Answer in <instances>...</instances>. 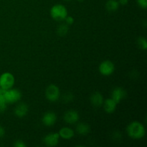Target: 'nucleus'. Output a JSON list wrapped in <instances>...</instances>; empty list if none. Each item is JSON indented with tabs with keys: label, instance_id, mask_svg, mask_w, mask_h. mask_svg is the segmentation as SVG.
<instances>
[{
	"label": "nucleus",
	"instance_id": "nucleus-15",
	"mask_svg": "<svg viewBox=\"0 0 147 147\" xmlns=\"http://www.w3.org/2000/svg\"><path fill=\"white\" fill-rule=\"evenodd\" d=\"M90 126L87 123H78L76 126V131L80 135H83V136L87 135L90 132Z\"/></svg>",
	"mask_w": 147,
	"mask_h": 147
},
{
	"label": "nucleus",
	"instance_id": "nucleus-5",
	"mask_svg": "<svg viewBox=\"0 0 147 147\" xmlns=\"http://www.w3.org/2000/svg\"><path fill=\"white\" fill-rule=\"evenodd\" d=\"M46 98L50 102H55L60 98V90L55 85H50L46 89Z\"/></svg>",
	"mask_w": 147,
	"mask_h": 147
},
{
	"label": "nucleus",
	"instance_id": "nucleus-23",
	"mask_svg": "<svg viewBox=\"0 0 147 147\" xmlns=\"http://www.w3.org/2000/svg\"><path fill=\"white\" fill-rule=\"evenodd\" d=\"M72 98H73V95L70 94V93H67V95L64 96V98H63V99H64V100L65 102L70 101L72 100Z\"/></svg>",
	"mask_w": 147,
	"mask_h": 147
},
{
	"label": "nucleus",
	"instance_id": "nucleus-13",
	"mask_svg": "<svg viewBox=\"0 0 147 147\" xmlns=\"http://www.w3.org/2000/svg\"><path fill=\"white\" fill-rule=\"evenodd\" d=\"M28 112V106L24 103H20L14 109V113L17 117H24Z\"/></svg>",
	"mask_w": 147,
	"mask_h": 147
},
{
	"label": "nucleus",
	"instance_id": "nucleus-6",
	"mask_svg": "<svg viewBox=\"0 0 147 147\" xmlns=\"http://www.w3.org/2000/svg\"><path fill=\"white\" fill-rule=\"evenodd\" d=\"M115 70L114 64L110 60H105L99 65V72L103 76H110L113 74Z\"/></svg>",
	"mask_w": 147,
	"mask_h": 147
},
{
	"label": "nucleus",
	"instance_id": "nucleus-21",
	"mask_svg": "<svg viewBox=\"0 0 147 147\" xmlns=\"http://www.w3.org/2000/svg\"><path fill=\"white\" fill-rule=\"evenodd\" d=\"M14 146L16 147H25L26 144L22 142V141L17 140V141H16V142L14 143Z\"/></svg>",
	"mask_w": 147,
	"mask_h": 147
},
{
	"label": "nucleus",
	"instance_id": "nucleus-7",
	"mask_svg": "<svg viewBox=\"0 0 147 147\" xmlns=\"http://www.w3.org/2000/svg\"><path fill=\"white\" fill-rule=\"evenodd\" d=\"M126 96V92L123 88L117 87L113 89L112 92L111 98L116 102V103H119L123 99L125 98Z\"/></svg>",
	"mask_w": 147,
	"mask_h": 147
},
{
	"label": "nucleus",
	"instance_id": "nucleus-17",
	"mask_svg": "<svg viewBox=\"0 0 147 147\" xmlns=\"http://www.w3.org/2000/svg\"><path fill=\"white\" fill-rule=\"evenodd\" d=\"M57 32V34L60 36H65L68 32V26H67V24H61L58 27Z\"/></svg>",
	"mask_w": 147,
	"mask_h": 147
},
{
	"label": "nucleus",
	"instance_id": "nucleus-14",
	"mask_svg": "<svg viewBox=\"0 0 147 147\" xmlns=\"http://www.w3.org/2000/svg\"><path fill=\"white\" fill-rule=\"evenodd\" d=\"M58 134L60 137L64 139H70L74 136V131L68 127L62 128Z\"/></svg>",
	"mask_w": 147,
	"mask_h": 147
},
{
	"label": "nucleus",
	"instance_id": "nucleus-3",
	"mask_svg": "<svg viewBox=\"0 0 147 147\" xmlns=\"http://www.w3.org/2000/svg\"><path fill=\"white\" fill-rule=\"evenodd\" d=\"M14 84V78L10 73H4L0 76V87L4 90H9Z\"/></svg>",
	"mask_w": 147,
	"mask_h": 147
},
{
	"label": "nucleus",
	"instance_id": "nucleus-2",
	"mask_svg": "<svg viewBox=\"0 0 147 147\" xmlns=\"http://www.w3.org/2000/svg\"><path fill=\"white\" fill-rule=\"evenodd\" d=\"M50 15L56 21H63L67 16V10L62 4H55L50 9Z\"/></svg>",
	"mask_w": 147,
	"mask_h": 147
},
{
	"label": "nucleus",
	"instance_id": "nucleus-26",
	"mask_svg": "<svg viewBox=\"0 0 147 147\" xmlns=\"http://www.w3.org/2000/svg\"><path fill=\"white\" fill-rule=\"evenodd\" d=\"M65 1H70V0H65Z\"/></svg>",
	"mask_w": 147,
	"mask_h": 147
},
{
	"label": "nucleus",
	"instance_id": "nucleus-25",
	"mask_svg": "<svg viewBox=\"0 0 147 147\" xmlns=\"http://www.w3.org/2000/svg\"><path fill=\"white\" fill-rule=\"evenodd\" d=\"M129 2V0H119V3L121 5H126V4H128Z\"/></svg>",
	"mask_w": 147,
	"mask_h": 147
},
{
	"label": "nucleus",
	"instance_id": "nucleus-16",
	"mask_svg": "<svg viewBox=\"0 0 147 147\" xmlns=\"http://www.w3.org/2000/svg\"><path fill=\"white\" fill-rule=\"evenodd\" d=\"M106 7L108 11H116L119 7V1L116 0H109L106 2Z\"/></svg>",
	"mask_w": 147,
	"mask_h": 147
},
{
	"label": "nucleus",
	"instance_id": "nucleus-8",
	"mask_svg": "<svg viewBox=\"0 0 147 147\" xmlns=\"http://www.w3.org/2000/svg\"><path fill=\"white\" fill-rule=\"evenodd\" d=\"M59 138L60 136L58 133L49 134L44 138V143L47 146H55L58 144Z\"/></svg>",
	"mask_w": 147,
	"mask_h": 147
},
{
	"label": "nucleus",
	"instance_id": "nucleus-4",
	"mask_svg": "<svg viewBox=\"0 0 147 147\" xmlns=\"http://www.w3.org/2000/svg\"><path fill=\"white\" fill-rule=\"evenodd\" d=\"M7 103H14L19 101L22 98V93L17 89H9L4 95Z\"/></svg>",
	"mask_w": 147,
	"mask_h": 147
},
{
	"label": "nucleus",
	"instance_id": "nucleus-24",
	"mask_svg": "<svg viewBox=\"0 0 147 147\" xmlns=\"http://www.w3.org/2000/svg\"><path fill=\"white\" fill-rule=\"evenodd\" d=\"M4 134H5V131H4V128L0 126V138L3 137Z\"/></svg>",
	"mask_w": 147,
	"mask_h": 147
},
{
	"label": "nucleus",
	"instance_id": "nucleus-20",
	"mask_svg": "<svg viewBox=\"0 0 147 147\" xmlns=\"http://www.w3.org/2000/svg\"><path fill=\"white\" fill-rule=\"evenodd\" d=\"M137 3L139 7L142 9H146L147 7V0H137Z\"/></svg>",
	"mask_w": 147,
	"mask_h": 147
},
{
	"label": "nucleus",
	"instance_id": "nucleus-11",
	"mask_svg": "<svg viewBox=\"0 0 147 147\" xmlns=\"http://www.w3.org/2000/svg\"><path fill=\"white\" fill-rule=\"evenodd\" d=\"M117 103L114 101L112 98L106 99L103 102V106H104V110L106 113H112L115 111Z\"/></svg>",
	"mask_w": 147,
	"mask_h": 147
},
{
	"label": "nucleus",
	"instance_id": "nucleus-19",
	"mask_svg": "<svg viewBox=\"0 0 147 147\" xmlns=\"http://www.w3.org/2000/svg\"><path fill=\"white\" fill-rule=\"evenodd\" d=\"M138 45H139V47L142 50H145L147 48V42L146 40L144 37H140V38L138 40Z\"/></svg>",
	"mask_w": 147,
	"mask_h": 147
},
{
	"label": "nucleus",
	"instance_id": "nucleus-12",
	"mask_svg": "<svg viewBox=\"0 0 147 147\" xmlns=\"http://www.w3.org/2000/svg\"><path fill=\"white\" fill-rule=\"evenodd\" d=\"M90 101L91 103L96 107H100L103 103V96L98 92L94 93L90 97Z\"/></svg>",
	"mask_w": 147,
	"mask_h": 147
},
{
	"label": "nucleus",
	"instance_id": "nucleus-1",
	"mask_svg": "<svg viewBox=\"0 0 147 147\" xmlns=\"http://www.w3.org/2000/svg\"><path fill=\"white\" fill-rule=\"evenodd\" d=\"M128 135L134 139H140L145 135V128L140 122L134 121L127 127Z\"/></svg>",
	"mask_w": 147,
	"mask_h": 147
},
{
	"label": "nucleus",
	"instance_id": "nucleus-22",
	"mask_svg": "<svg viewBox=\"0 0 147 147\" xmlns=\"http://www.w3.org/2000/svg\"><path fill=\"white\" fill-rule=\"evenodd\" d=\"M65 20L67 24H69V25L73 24V22H74V19L72 17H70V16H67L66 18L65 19Z\"/></svg>",
	"mask_w": 147,
	"mask_h": 147
},
{
	"label": "nucleus",
	"instance_id": "nucleus-18",
	"mask_svg": "<svg viewBox=\"0 0 147 147\" xmlns=\"http://www.w3.org/2000/svg\"><path fill=\"white\" fill-rule=\"evenodd\" d=\"M7 101L4 97V95L0 96V112H4L7 109Z\"/></svg>",
	"mask_w": 147,
	"mask_h": 147
},
{
	"label": "nucleus",
	"instance_id": "nucleus-10",
	"mask_svg": "<svg viewBox=\"0 0 147 147\" xmlns=\"http://www.w3.org/2000/svg\"><path fill=\"white\" fill-rule=\"evenodd\" d=\"M57 120V116L53 112H47L42 117V121L46 126H52L55 124Z\"/></svg>",
	"mask_w": 147,
	"mask_h": 147
},
{
	"label": "nucleus",
	"instance_id": "nucleus-9",
	"mask_svg": "<svg viewBox=\"0 0 147 147\" xmlns=\"http://www.w3.org/2000/svg\"><path fill=\"white\" fill-rule=\"evenodd\" d=\"M64 120L66 123L69 124H73L78 121L79 114L76 111L70 110L67 111L64 115Z\"/></svg>",
	"mask_w": 147,
	"mask_h": 147
}]
</instances>
